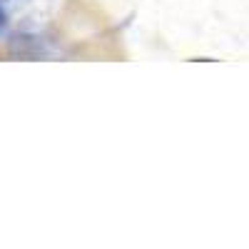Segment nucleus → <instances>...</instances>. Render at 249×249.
Wrapping results in <instances>:
<instances>
[{
  "mask_svg": "<svg viewBox=\"0 0 249 249\" xmlns=\"http://www.w3.org/2000/svg\"><path fill=\"white\" fill-rule=\"evenodd\" d=\"M5 25V10H3V5H0V28Z\"/></svg>",
  "mask_w": 249,
  "mask_h": 249,
  "instance_id": "obj_1",
  "label": "nucleus"
}]
</instances>
